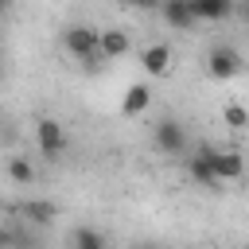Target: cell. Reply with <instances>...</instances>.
<instances>
[{"label":"cell","instance_id":"6da1fadb","mask_svg":"<svg viewBox=\"0 0 249 249\" xmlns=\"http://www.w3.org/2000/svg\"><path fill=\"white\" fill-rule=\"evenodd\" d=\"M62 47H66V54H74V58L86 62V66L105 62V54H101V31L89 27V23H70V27L62 31Z\"/></svg>","mask_w":249,"mask_h":249},{"label":"cell","instance_id":"7a4b0ae2","mask_svg":"<svg viewBox=\"0 0 249 249\" xmlns=\"http://www.w3.org/2000/svg\"><path fill=\"white\" fill-rule=\"evenodd\" d=\"M152 144H156L160 156H183L187 152V128L175 117H160L152 124Z\"/></svg>","mask_w":249,"mask_h":249},{"label":"cell","instance_id":"3957f363","mask_svg":"<svg viewBox=\"0 0 249 249\" xmlns=\"http://www.w3.org/2000/svg\"><path fill=\"white\" fill-rule=\"evenodd\" d=\"M187 175L198 183V187H206V191H218L222 187V179H218V171H214V148H195L191 156H187Z\"/></svg>","mask_w":249,"mask_h":249},{"label":"cell","instance_id":"277c9868","mask_svg":"<svg viewBox=\"0 0 249 249\" xmlns=\"http://www.w3.org/2000/svg\"><path fill=\"white\" fill-rule=\"evenodd\" d=\"M35 144H39V152H43L47 160H58V156L66 152V128H62L54 117H43V121L35 124Z\"/></svg>","mask_w":249,"mask_h":249},{"label":"cell","instance_id":"5b68a950","mask_svg":"<svg viewBox=\"0 0 249 249\" xmlns=\"http://www.w3.org/2000/svg\"><path fill=\"white\" fill-rule=\"evenodd\" d=\"M241 66H245V58H241L233 47H214V51H210V58H206L210 78H233Z\"/></svg>","mask_w":249,"mask_h":249},{"label":"cell","instance_id":"8992f818","mask_svg":"<svg viewBox=\"0 0 249 249\" xmlns=\"http://www.w3.org/2000/svg\"><path fill=\"white\" fill-rule=\"evenodd\" d=\"M160 16L175 27V31H191L198 23V12L191 8V0H160Z\"/></svg>","mask_w":249,"mask_h":249},{"label":"cell","instance_id":"52a82bcc","mask_svg":"<svg viewBox=\"0 0 249 249\" xmlns=\"http://www.w3.org/2000/svg\"><path fill=\"white\" fill-rule=\"evenodd\" d=\"M214 171H218L222 183H233V179L245 175V156H241V152H230V148H226V152L214 148Z\"/></svg>","mask_w":249,"mask_h":249},{"label":"cell","instance_id":"ba28073f","mask_svg":"<svg viewBox=\"0 0 249 249\" xmlns=\"http://www.w3.org/2000/svg\"><path fill=\"white\" fill-rule=\"evenodd\" d=\"M148 105H152V89H148L144 82H136V86H128V89H124L121 113H124V117H140V113H144Z\"/></svg>","mask_w":249,"mask_h":249},{"label":"cell","instance_id":"9c48e42d","mask_svg":"<svg viewBox=\"0 0 249 249\" xmlns=\"http://www.w3.org/2000/svg\"><path fill=\"white\" fill-rule=\"evenodd\" d=\"M23 218L35 222V226H51V222L58 218V206H54L51 198H27V202H23Z\"/></svg>","mask_w":249,"mask_h":249},{"label":"cell","instance_id":"30bf717a","mask_svg":"<svg viewBox=\"0 0 249 249\" xmlns=\"http://www.w3.org/2000/svg\"><path fill=\"white\" fill-rule=\"evenodd\" d=\"M140 66H144L148 74H167V66H171V51H167L163 43H152V47L140 54Z\"/></svg>","mask_w":249,"mask_h":249},{"label":"cell","instance_id":"8fae6325","mask_svg":"<svg viewBox=\"0 0 249 249\" xmlns=\"http://www.w3.org/2000/svg\"><path fill=\"white\" fill-rule=\"evenodd\" d=\"M101 54H105V58L128 54V35H124L121 27H105V31H101Z\"/></svg>","mask_w":249,"mask_h":249},{"label":"cell","instance_id":"7c38bea8","mask_svg":"<svg viewBox=\"0 0 249 249\" xmlns=\"http://www.w3.org/2000/svg\"><path fill=\"white\" fill-rule=\"evenodd\" d=\"M8 179L19 183V187H31L35 183V163L27 156H8Z\"/></svg>","mask_w":249,"mask_h":249},{"label":"cell","instance_id":"4fadbf2b","mask_svg":"<svg viewBox=\"0 0 249 249\" xmlns=\"http://www.w3.org/2000/svg\"><path fill=\"white\" fill-rule=\"evenodd\" d=\"M191 8L198 12V19H226L233 12V0H191Z\"/></svg>","mask_w":249,"mask_h":249},{"label":"cell","instance_id":"5bb4252c","mask_svg":"<svg viewBox=\"0 0 249 249\" xmlns=\"http://www.w3.org/2000/svg\"><path fill=\"white\" fill-rule=\"evenodd\" d=\"M70 245H74V249H109L105 233H101V230H93V226H78V230H74V237H70Z\"/></svg>","mask_w":249,"mask_h":249},{"label":"cell","instance_id":"9a60e30c","mask_svg":"<svg viewBox=\"0 0 249 249\" xmlns=\"http://www.w3.org/2000/svg\"><path fill=\"white\" fill-rule=\"evenodd\" d=\"M222 121H226L230 128H245V124H249V109H245V105H226V109H222Z\"/></svg>","mask_w":249,"mask_h":249},{"label":"cell","instance_id":"2e32d148","mask_svg":"<svg viewBox=\"0 0 249 249\" xmlns=\"http://www.w3.org/2000/svg\"><path fill=\"white\" fill-rule=\"evenodd\" d=\"M0 249H16V233L0 226Z\"/></svg>","mask_w":249,"mask_h":249},{"label":"cell","instance_id":"e0dca14e","mask_svg":"<svg viewBox=\"0 0 249 249\" xmlns=\"http://www.w3.org/2000/svg\"><path fill=\"white\" fill-rule=\"evenodd\" d=\"M12 12V0H0V16H8Z\"/></svg>","mask_w":249,"mask_h":249},{"label":"cell","instance_id":"ac0fdd59","mask_svg":"<svg viewBox=\"0 0 249 249\" xmlns=\"http://www.w3.org/2000/svg\"><path fill=\"white\" fill-rule=\"evenodd\" d=\"M241 16H245V23H249V0H245V4H241Z\"/></svg>","mask_w":249,"mask_h":249},{"label":"cell","instance_id":"d6986e66","mask_svg":"<svg viewBox=\"0 0 249 249\" xmlns=\"http://www.w3.org/2000/svg\"><path fill=\"white\" fill-rule=\"evenodd\" d=\"M136 249H152V245H136Z\"/></svg>","mask_w":249,"mask_h":249}]
</instances>
